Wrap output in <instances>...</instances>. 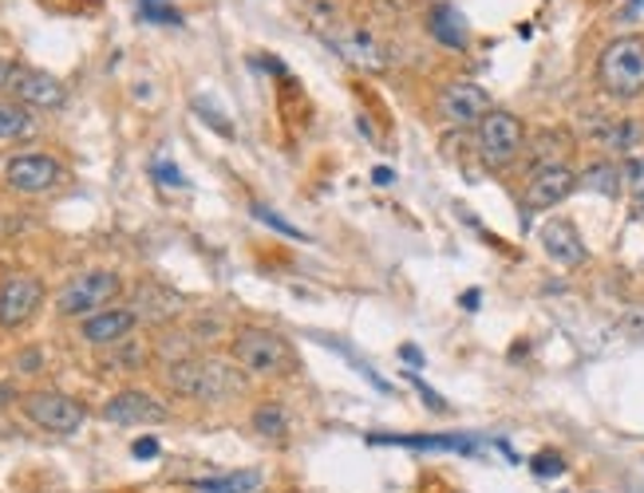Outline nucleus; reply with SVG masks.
I'll list each match as a JSON object with an SVG mask.
<instances>
[{"label":"nucleus","mask_w":644,"mask_h":493,"mask_svg":"<svg viewBox=\"0 0 644 493\" xmlns=\"http://www.w3.org/2000/svg\"><path fill=\"white\" fill-rule=\"evenodd\" d=\"M127 340H131V336H127ZM143 356H146V351L139 348V343H127V348L111 351V363H115V368H123V371H135L139 363H143Z\"/></svg>","instance_id":"nucleus-28"},{"label":"nucleus","mask_w":644,"mask_h":493,"mask_svg":"<svg viewBox=\"0 0 644 493\" xmlns=\"http://www.w3.org/2000/svg\"><path fill=\"white\" fill-rule=\"evenodd\" d=\"M522 146H527V126H522L518 115H510V111H490L479 123V154L494 171L510 166L522 154Z\"/></svg>","instance_id":"nucleus-5"},{"label":"nucleus","mask_w":644,"mask_h":493,"mask_svg":"<svg viewBox=\"0 0 644 493\" xmlns=\"http://www.w3.org/2000/svg\"><path fill=\"white\" fill-rule=\"evenodd\" d=\"M131 312L143 316V320H166V316L178 312V296L166 292V288H159V285H139L135 308H131Z\"/></svg>","instance_id":"nucleus-18"},{"label":"nucleus","mask_w":644,"mask_h":493,"mask_svg":"<svg viewBox=\"0 0 644 493\" xmlns=\"http://www.w3.org/2000/svg\"><path fill=\"white\" fill-rule=\"evenodd\" d=\"M139 316L131 312V308H103V312L88 316L80 328V336L88 343H95V348H115V343H123L131 336V328H135Z\"/></svg>","instance_id":"nucleus-14"},{"label":"nucleus","mask_w":644,"mask_h":493,"mask_svg":"<svg viewBox=\"0 0 644 493\" xmlns=\"http://www.w3.org/2000/svg\"><path fill=\"white\" fill-rule=\"evenodd\" d=\"M581 186L601 189V194H617V189L625 186V182H621V171H617V166H609V162H597V166H590V171H585Z\"/></svg>","instance_id":"nucleus-22"},{"label":"nucleus","mask_w":644,"mask_h":493,"mask_svg":"<svg viewBox=\"0 0 644 493\" xmlns=\"http://www.w3.org/2000/svg\"><path fill=\"white\" fill-rule=\"evenodd\" d=\"M490 111L494 107H490L487 88H479V83H471V80H454L439 91V115L451 126H479Z\"/></svg>","instance_id":"nucleus-7"},{"label":"nucleus","mask_w":644,"mask_h":493,"mask_svg":"<svg viewBox=\"0 0 644 493\" xmlns=\"http://www.w3.org/2000/svg\"><path fill=\"white\" fill-rule=\"evenodd\" d=\"M119 273L111 269H91V273H80L75 280H68L64 288H60V296H55V308H60V316H95L103 312V308L111 305L119 296Z\"/></svg>","instance_id":"nucleus-4"},{"label":"nucleus","mask_w":644,"mask_h":493,"mask_svg":"<svg viewBox=\"0 0 644 493\" xmlns=\"http://www.w3.org/2000/svg\"><path fill=\"white\" fill-rule=\"evenodd\" d=\"M625 328L628 332H636V336H644V305H636L633 312L625 316Z\"/></svg>","instance_id":"nucleus-31"},{"label":"nucleus","mask_w":644,"mask_h":493,"mask_svg":"<svg viewBox=\"0 0 644 493\" xmlns=\"http://www.w3.org/2000/svg\"><path fill=\"white\" fill-rule=\"evenodd\" d=\"M234 359L249 376H285L293 368V351L285 336L265 332V328H242L234 336Z\"/></svg>","instance_id":"nucleus-3"},{"label":"nucleus","mask_w":644,"mask_h":493,"mask_svg":"<svg viewBox=\"0 0 644 493\" xmlns=\"http://www.w3.org/2000/svg\"><path fill=\"white\" fill-rule=\"evenodd\" d=\"M28 135V115L20 107L0 103V138H20Z\"/></svg>","instance_id":"nucleus-23"},{"label":"nucleus","mask_w":644,"mask_h":493,"mask_svg":"<svg viewBox=\"0 0 644 493\" xmlns=\"http://www.w3.org/2000/svg\"><path fill=\"white\" fill-rule=\"evenodd\" d=\"M333 48H336L340 55H345L348 63L364 68V72H384V68H388V55H384L380 40L368 37L364 28H345V32H336V37H333Z\"/></svg>","instance_id":"nucleus-15"},{"label":"nucleus","mask_w":644,"mask_h":493,"mask_svg":"<svg viewBox=\"0 0 644 493\" xmlns=\"http://www.w3.org/2000/svg\"><path fill=\"white\" fill-rule=\"evenodd\" d=\"M12 72H17V68H12L9 60H0V91L12 88Z\"/></svg>","instance_id":"nucleus-35"},{"label":"nucleus","mask_w":644,"mask_h":493,"mask_svg":"<svg viewBox=\"0 0 644 493\" xmlns=\"http://www.w3.org/2000/svg\"><path fill=\"white\" fill-rule=\"evenodd\" d=\"M577 186V174L570 166H542V171L530 174V186H527V209H550L558 206L562 197L573 194Z\"/></svg>","instance_id":"nucleus-12"},{"label":"nucleus","mask_w":644,"mask_h":493,"mask_svg":"<svg viewBox=\"0 0 644 493\" xmlns=\"http://www.w3.org/2000/svg\"><path fill=\"white\" fill-rule=\"evenodd\" d=\"M254 427H257V434H265V439H285L289 419H285V411L277 403H265L254 411Z\"/></svg>","instance_id":"nucleus-21"},{"label":"nucleus","mask_w":644,"mask_h":493,"mask_svg":"<svg viewBox=\"0 0 644 493\" xmlns=\"http://www.w3.org/2000/svg\"><path fill=\"white\" fill-rule=\"evenodd\" d=\"M37 363H40V351H24L20 356V371H40Z\"/></svg>","instance_id":"nucleus-34"},{"label":"nucleus","mask_w":644,"mask_h":493,"mask_svg":"<svg viewBox=\"0 0 644 493\" xmlns=\"http://www.w3.org/2000/svg\"><path fill=\"white\" fill-rule=\"evenodd\" d=\"M139 12L146 20H155V24H178V12L166 4V0H139Z\"/></svg>","instance_id":"nucleus-26"},{"label":"nucleus","mask_w":644,"mask_h":493,"mask_svg":"<svg viewBox=\"0 0 644 493\" xmlns=\"http://www.w3.org/2000/svg\"><path fill=\"white\" fill-rule=\"evenodd\" d=\"M254 217H257V222H265V225H269V229H277V234L293 237V242H309V237L300 234L297 225H289V222H285V217H277V214H273V209H265V206H254Z\"/></svg>","instance_id":"nucleus-25"},{"label":"nucleus","mask_w":644,"mask_h":493,"mask_svg":"<svg viewBox=\"0 0 644 493\" xmlns=\"http://www.w3.org/2000/svg\"><path fill=\"white\" fill-rule=\"evenodd\" d=\"M542 249H545V257L554 260V265H562V269H577V265H585V242H581V234L573 229L570 222H545L542 225Z\"/></svg>","instance_id":"nucleus-13"},{"label":"nucleus","mask_w":644,"mask_h":493,"mask_svg":"<svg viewBox=\"0 0 644 493\" xmlns=\"http://www.w3.org/2000/svg\"><path fill=\"white\" fill-rule=\"evenodd\" d=\"M590 135L609 154H633V146H641V123H633V119H601Z\"/></svg>","instance_id":"nucleus-17"},{"label":"nucleus","mask_w":644,"mask_h":493,"mask_svg":"<svg viewBox=\"0 0 644 493\" xmlns=\"http://www.w3.org/2000/svg\"><path fill=\"white\" fill-rule=\"evenodd\" d=\"M400 356L408 359L411 368H423V356H419V348H411V343H408V348H400Z\"/></svg>","instance_id":"nucleus-37"},{"label":"nucleus","mask_w":644,"mask_h":493,"mask_svg":"<svg viewBox=\"0 0 644 493\" xmlns=\"http://www.w3.org/2000/svg\"><path fill=\"white\" fill-rule=\"evenodd\" d=\"M103 419L115 427H151V422H166V407L146 391H119L103 407Z\"/></svg>","instance_id":"nucleus-10"},{"label":"nucleus","mask_w":644,"mask_h":493,"mask_svg":"<svg viewBox=\"0 0 644 493\" xmlns=\"http://www.w3.org/2000/svg\"><path fill=\"white\" fill-rule=\"evenodd\" d=\"M131 454H135V458H155L159 454V442L155 439H139L135 446H131Z\"/></svg>","instance_id":"nucleus-32"},{"label":"nucleus","mask_w":644,"mask_h":493,"mask_svg":"<svg viewBox=\"0 0 644 493\" xmlns=\"http://www.w3.org/2000/svg\"><path fill=\"white\" fill-rule=\"evenodd\" d=\"M24 414L37 422L40 431H52V434H75L88 419L83 403L68 399L60 391H32L24 394Z\"/></svg>","instance_id":"nucleus-6"},{"label":"nucleus","mask_w":644,"mask_h":493,"mask_svg":"<svg viewBox=\"0 0 644 493\" xmlns=\"http://www.w3.org/2000/svg\"><path fill=\"white\" fill-rule=\"evenodd\" d=\"M4 178H9V186L20 189V194H44V189H52L55 182L64 178V171H60V162L48 158V154H17V158H9V166H4Z\"/></svg>","instance_id":"nucleus-9"},{"label":"nucleus","mask_w":644,"mask_h":493,"mask_svg":"<svg viewBox=\"0 0 644 493\" xmlns=\"http://www.w3.org/2000/svg\"><path fill=\"white\" fill-rule=\"evenodd\" d=\"M372 446H408V450H439V454H479V442L463 434H372Z\"/></svg>","instance_id":"nucleus-16"},{"label":"nucleus","mask_w":644,"mask_h":493,"mask_svg":"<svg viewBox=\"0 0 644 493\" xmlns=\"http://www.w3.org/2000/svg\"><path fill=\"white\" fill-rule=\"evenodd\" d=\"M44 305V285L37 277H17L0 280V328H20L37 316V308Z\"/></svg>","instance_id":"nucleus-8"},{"label":"nucleus","mask_w":644,"mask_h":493,"mask_svg":"<svg viewBox=\"0 0 644 493\" xmlns=\"http://www.w3.org/2000/svg\"><path fill=\"white\" fill-rule=\"evenodd\" d=\"M427 28H431V37L439 40V44H447V48H463L467 44V28H463V20H459V12L454 9H436L431 12V20H427Z\"/></svg>","instance_id":"nucleus-19"},{"label":"nucleus","mask_w":644,"mask_h":493,"mask_svg":"<svg viewBox=\"0 0 644 493\" xmlns=\"http://www.w3.org/2000/svg\"><path fill=\"white\" fill-rule=\"evenodd\" d=\"M12 91L24 99L28 107H44V111H55L68 103V91L64 83L55 80L48 72H37V68H17L12 72Z\"/></svg>","instance_id":"nucleus-11"},{"label":"nucleus","mask_w":644,"mask_h":493,"mask_svg":"<svg viewBox=\"0 0 644 493\" xmlns=\"http://www.w3.org/2000/svg\"><path fill=\"white\" fill-rule=\"evenodd\" d=\"M463 305H467V312H474V308H479V292H467Z\"/></svg>","instance_id":"nucleus-38"},{"label":"nucleus","mask_w":644,"mask_h":493,"mask_svg":"<svg viewBox=\"0 0 644 493\" xmlns=\"http://www.w3.org/2000/svg\"><path fill=\"white\" fill-rule=\"evenodd\" d=\"M644 12V0H625V9L617 12V20H636Z\"/></svg>","instance_id":"nucleus-33"},{"label":"nucleus","mask_w":644,"mask_h":493,"mask_svg":"<svg viewBox=\"0 0 644 493\" xmlns=\"http://www.w3.org/2000/svg\"><path fill=\"white\" fill-rule=\"evenodd\" d=\"M411 383H416V387H419V391H423V403H427V407H431V411H447V403H443V399H439V394H436V391H431V387H427V383H419V379H416V376H411Z\"/></svg>","instance_id":"nucleus-30"},{"label":"nucleus","mask_w":644,"mask_h":493,"mask_svg":"<svg viewBox=\"0 0 644 493\" xmlns=\"http://www.w3.org/2000/svg\"><path fill=\"white\" fill-rule=\"evenodd\" d=\"M597 83L605 88V95L621 99H641L644 95V40L641 37H621L613 44H605L597 60Z\"/></svg>","instance_id":"nucleus-2"},{"label":"nucleus","mask_w":644,"mask_h":493,"mask_svg":"<svg viewBox=\"0 0 644 493\" xmlns=\"http://www.w3.org/2000/svg\"><path fill=\"white\" fill-rule=\"evenodd\" d=\"M530 470H534L538 477H558L565 470L562 454H554V450H545V454H538L534 462H530Z\"/></svg>","instance_id":"nucleus-27"},{"label":"nucleus","mask_w":644,"mask_h":493,"mask_svg":"<svg viewBox=\"0 0 644 493\" xmlns=\"http://www.w3.org/2000/svg\"><path fill=\"white\" fill-rule=\"evenodd\" d=\"M262 485V474L257 470H242V474H226V477H198L194 490L198 493H249Z\"/></svg>","instance_id":"nucleus-20"},{"label":"nucleus","mask_w":644,"mask_h":493,"mask_svg":"<svg viewBox=\"0 0 644 493\" xmlns=\"http://www.w3.org/2000/svg\"><path fill=\"white\" fill-rule=\"evenodd\" d=\"M166 383L186 399H198V403H222V399L242 391L245 379L237 376V368H229L226 359H178L166 371Z\"/></svg>","instance_id":"nucleus-1"},{"label":"nucleus","mask_w":644,"mask_h":493,"mask_svg":"<svg viewBox=\"0 0 644 493\" xmlns=\"http://www.w3.org/2000/svg\"><path fill=\"white\" fill-rule=\"evenodd\" d=\"M155 174H159V182H163V186H186V178H182V171L178 166H171V162H155Z\"/></svg>","instance_id":"nucleus-29"},{"label":"nucleus","mask_w":644,"mask_h":493,"mask_svg":"<svg viewBox=\"0 0 644 493\" xmlns=\"http://www.w3.org/2000/svg\"><path fill=\"white\" fill-rule=\"evenodd\" d=\"M391 178H396V174H391L388 166H376V171H372V182H376V186H391Z\"/></svg>","instance_id":"nucleus-36"},{"label":"nucleus","mask_w":644,"mask_h":493,"mask_svg":"<svg viewBox=\"0 0 644 493\" xmlns=\"http://www.w3.org/2000/svg\"><path fill=\"white\" fill-rule=\"evenodd\" d=\"M621 182H625L628 194L644 197V154H633V158L621 166Z\"/></svg>","instance_id":"nucleus-24"}]
</instances>
